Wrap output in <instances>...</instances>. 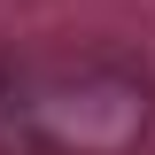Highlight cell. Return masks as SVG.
<instances>
[{"instance_id": "cell-1", "label": "cell", "mask_w": 155, "mask_h": 155, "mask_svg": "<svg viewBox=\"0 0 155 155\" xmlns=\"http://www.w3.org/2000/svg\"><path fill=\"white\" fill-rule=\"evenodd\" d=\"M0 124L54 155H124L155 124V85L124 54L70 47L0 70Z\"/></svg>"}]
</instances>
